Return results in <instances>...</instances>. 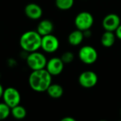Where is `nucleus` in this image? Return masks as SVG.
Returning a JSON list of instances; mask_svg holds the SVG:
<instances>
[{
	"instance_id": "nucleus-25",
	"label": "nucleus",
	"mask_w": 121,
	"mask_h": 121,
	"mask_svg": "<svg viewBox=\"0 0 121 121\" xmlns=\"http://www.w3.org/2000/svg\"><path fill=\"white\" fill-rule=\"evenodd\" d=\"M99 121H107V120H99Z\"/></svg>"
},
{
	"instance_id": "nucleus-16",
	"label": "nucleus",
	"mask_w": 121,
	"mask_h": 121,
	"mask_svg": "<svg viewBox=\"0 0 121 121\" xmlns=\"http://www.w3.org/2000/svg\"><path fill=\"white\" fill-rule=\"evenodd\" d=\"M27 114L26 108L20 104L11 108V115L17 120H23Z\"/></svg>"
},
{
	"instance_id": "nucleus-20",
	"label": "nucleus",
	"mask_w": 121,
	"mask_h": 121,
	"mask_svg": "<svg viewBox=\"0 0 121 121\" xmlns=\"http://www.w3.org/2000/svg\"><path fill=\"white\" fill-rule=\"evenodd\" d=\"M7 64L9 67H14L17 65V62L14 58H9L7 60Z\"/></svg>"
},
{
	"instance_id": "nucleus-19",
	"label": "nucleus",
	"mask_w": 121,
	"mask_h": 121,
	"mask_svg": "<svg viewBox=\"0 0 121 121\" xmlns=\"http://www.w3.org/2000/svg\"><path fill=\"white\" fill-rule=\"evenodd\" d=\"M60 58H61L64 64H71L73 60L74 54L71 51H66L61 55V56Z\"/></svg>"
},
{
	"instance_id": "nucleus-14",
	"label": "nucleus",
	"mask_w": 121,
	"mask_h": 121,
	"mask_svg": "<svg viewBox=\"0 0 121 121\" xmlns=\"http://www.w3.org/2000/svg\"><path fill=\"white\" fill-rule=\"evenodd\" d=\"M84 39L83 32L81 30L76 29L73 31L68 37L69 43L72 46H78L82 43Z\"/></svg>"
},
{
	"instance_id": "nucleus-12",
	"label": "nucleus",
	"mask_w": 121,
	"mask_h": 121,
	"mask_svg": "<svg viewBox=\"0 0 121 121\" xmlns=\"http://www.w3.org/2000/svg\"><path fill=\"white\" fill-rule=\"evenodd\" d=\"M53 29L54 26L51 21L48 19H43L39 23L36 31L41 36H43L52 34Z\"/></svg>"
},
{
	"instance_id": "nucleus-4",
	"label": "nucleus",
	"mask_w": 121,
	"mask_h": 121,
	"mask_svg": "<svg viewBox=\"0 0 121 121\" xmlns=\"http://www.w3.org/2000/svg\"><path fill=\"white\" fill-rule=\"evenodd\" d=\"M94 23L93 15L88 12H81L75 18L74 24L77 29L82 31L91 29Z\"/></svg>"
},
{
	"instance_id": "nucleus-15",
	"label": "nucleus",
	"mask_w": 121,
	"mask_h": 121,
	"mask_svg": "<svg viewBox=\"0 0 121 121\" xmlns=\"http://www.w3.org/2000/svg\"><path fill=\"white\" fill-rule=\"evenodd\" d=\"M48 95L52 98H59L64 94L63 87L57 83H51L46 91Z\"/></svg>"
},
{
	"instance_id": "nucleus-7",
	"label": "nucleus",
	"mask_w": 121,
	"mask_h": 121,
	"mask_svg": "<svg viewBox=\"0 0 121 121\" xmlns=\"http://www.w3.org/2000/svg\"><path fill=\"white\" fill-rule=\"evenodd\" d=\"M59 48L58 39L52 34L42 36L41 48L48 53H52L56 51Z\"/></svg>"
},
{
	"instance_id": "nucleus-26",
	"label": "nucleus",
	"mask_w": 121,
	"mask_h": 121,
	"mask_svg": "<svg viewBox=\"0 0 121 121\" xmlns=\"http://www.w3.org/2000/svg\"><path fill=\"white\" fill-rule=\"evenodd\" d=\"M120 114H121V108H120Z\"/></svg>"
},
{
	"instance_id": "nucleus-23",
	"label": "nucleus",
	"mask_w": 121,
	"mask_h": 121,
	"mask_svg": "<svg viewBox=\"0 0 121 121\" xmlns=\"http://www.w3.org/2000/svg\"><path fill=\"white\" fill-rule=\"evenodd\" d=\"M60 121H76V120L72 117H63Z\"/></svg>"
},
{
	"instance_id": "nucleus-27",
	"label": "nucleus",
	"mask_w": 121,
	"mask_h": 121,
	"mask_svg": "<svg viewBox=\"0 0 121 121\" xmlns=\"http://www.w3.org/2000/svg\"><path fill=\"white\" fill-rule=\"evenodd\" d=\"M117 121H121V120H117Z\"/></svg>"
},
{
	"instance_id": "nucleus-10",
	"label": "nucleus",
	"mask_w": 121,
	"mask_h": 121,
	"mask_svg": "<svg viewBox=\"0 0 121 121\" xmlns=\"http://www.w3.org/2000/svg\"><path fill=\"white\" fill-rule=\"evenodd\" d=\"M120 18L116 14H109L106 15L102 22V25L105 31L115 32L120 25Z\"/></svg>"
},
{
	"instance_id": "nucleus-6",
	"label": "nucleus",
	"mask_w": 121,
	"mask_h": 121,
	"mask_svg": "<svg viewBox=\"0 0 121 121\" xmlns=\"http://www.w3.org/2000/svg\"><path fill=\"white\" fill-rule=\"evenodd\" d=\"M21 98V94L17 88L14 87H8L4 89L2 99L11 108L19 105Z\"/></svg>"
},
{
	"instance_id": "nucleus-5",
	"label": "nucleus",
	"mask_w": 121,
	"mask_h": 121,
	"mask_svg": "<svg viewBox=\"0 0 121 121\" xmlns=\"http://www.w3.org/2000/svg\"><path fill=\"white\" fill-rule=\"evenodd\" d=\"M78 58L83 64L91 65L98 59V52L91 46H83L78 51Z\"/></svg>"
},
{
	"instance_id": "nucleus-1",
	"label": "nucleus",
	"mask_w": 121,
	"mask_h": 121,
	"mask_svg": "<svg viewBox=\"0 0 121 121\" xmlns=\"http://www.w3.org/2000/svg\"><path fill=\"white\" fill-rule=\"evenodd\" d=\"M52 76L46 69L32 71L29 77L30 88L36 92H45L52 83Z\"/></svg>"
},
{
	"instance_id": "nucleus-18",
	"label": "nucleus",
	"mask_w": 121,
	"mask_h": 121,
	"mask_svg": "<svg viewBox=\"0 0 121 121\" xmlns=\"http://www.w3.org/2000/svg\"><path fill=\"white\" fill-rule=\"evenodd\" d=\"M11 115V108L4 102L0 103V121L7 119Z\"/></svg>"
},
{
	"instance_id": "nucleus-13",
	"label": "nucleus",
	"mask_w": 121,
	"mask_h": 121,
	"mask_svg": "<svg viewBox=\"0 0 121 121\" xmlns=\"http://www.w3.org/2000/svg\"><path fill=\"white\" fill-rule=\"evenodd\" d=\"M115 34L112 31H105V32L102 34L100 39V43L105 48L112 47L115 42Z\"/></svg>"
},
{
	"instance_id": "nucleus-3",
	"label": "nucleus",
	"mask_w": 121,
	"mask_h": 121,
	"mask_svg": "<svg viewBox=\"0 0 121 121\" xmlns=\"http://www.w3.org/2000/svg\"><path fill=\"white\" fill-rule=\"evenodd\" d=\"M26 64L31 71H37L46 69L47 59L41 52L34 51L29 53L26 58Z\"/></svg>"
},
{
	"instance_id": "nucleus-11",
	"label": "nucleus",
	"mask_w": 121,
	"mask_h": 121,
	"mask_svg": "<svg viewBox=\"0 0 121 121\" xmlns=\"http://www.w3.org/2000/svg\"><path fill=\"white\" fill-rule=\"evenodd\" d=\"M24 13L29 19L32 20H38L42 17L43 10L39 4L30 3L25 7Z\"/></svg>"
},
{
	"instance_id": "nucleus-22",
	"label": "nucleus",
	"mask_w": 121,
	"mask_h": 121,
	"mask_svg": "<svg viewBox=\"0 0 121 121\" xmlns=\"http://www.w3.org/2000/svg\"><path fill=\"white\" fill-rule=\"evenodd\" d=\"M83 35H84V38H90L92 35V32L91 31V29H88L86 31H83Z\"/></svg>"
},
{
	"instance_id": "nucleus-17",
	"label": "nucleus",
	"mask_w": 121,
	"mask_h": 121,
	"mask_svg": "<svg viewBox=\"0 0 121 121\" xmlns=\"http://www.w3.org/2000/svg\"><path fill=\"white\" fill-rule=\"evenodd\" d=\"M56 7L60 10H69L74 4V0H55Z\"/></svg>"
},
{
	"instance_id": "nucleus-2",
	"label": "nucleus",
	"mask_w": 121,
	"mask_h": 121,
	"mask_svg": "<svg viewBox=\"0 0 121 121\" xmlns=\"http://www.w3.org/2000/svg\"><path fill=\"white\" fill-rule=\"evenodd\" d=\"M42 36L37 31H28L24 33L19 39V45L24 51L31 53L41 48Z\"/></svg>"
},
{
	"instance_id": "nucleus-24",
	"label": "nucleus",
	"mask_w": 121,
	"mask_h": 121,
	"mask_svg": "<svg viewBox=\"0 0 121 121\" xmlns=\"http://www.w3.org/2000/svg\"><path fill=\"white\" fill-rule=\"evenodd\" d=\"M4 88L2 86V85L1 84V83H0V98H2V95H3V93H4Z\"/></svg>"
},
{
	"instance_id": "nucleus-8",
	"label": "nucleus",
	"mask_w": 121,
	"mask_h": 121,
	"mask_svg": "<svg viewBox=\"0 0 121 121\" xmlns=\"http://www.w3.org/2000/svg\"><path fill=\"white\" fill-rule=\"evenodd\" d=\"M98 81L97 74L92 71H86L81 73L78 77L79 84L85 88H91L94 87Z\"/></svg>"
},
{
	"instance_id": "nucleus-21",
	"label": "nucleus",
	"mask_w": 121,
	"mask_h": 121,
	"mask_svg": "<svg viewBox=\"0 0 121 121\" xmlns=\"http://www.w3.org/2000/svg\"><path fill=\"white\" fill-rule=\"evenodd\" d=\"M115 36L117 39H120L121 40V24L120 25L117 27V29H116V31H115Z\"/></svg>"
},
{
	"instance_id": "nucleus-9",
	"label": "nucleus",
	"mask_w": 121,
	"mask_h": 121,
	"mask_svg": "<svg viewBox=\"0 0 121 121\" xmlns=\"http://www.w3.org/2000/svg\"><path fill=\"white\" fill-rule=\"evenodd\" d=\"M64 68V63L60 58L53 57L47 61L46 69L52 76H58L62 73Z\"/></svg>"
},
{
	"instance_id": "nucleus-28",
	"label": "nucleus",
	"mask_w": 121,
	"mask_h": 121,
	"mask_svg": "<svg viewBox=\"0 0 121 121\" xmlns=\"http://www.w3.org/2000/svg\"></svg>"
}]
</instances>
